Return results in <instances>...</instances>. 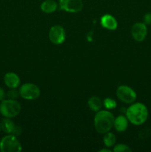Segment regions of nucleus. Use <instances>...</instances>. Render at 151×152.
<instances>
[{
  "label": "nucleus",
  "instance_id": "obj_1",
  "mask_svg": "<svg viewBox=\"0 0 151 152\" xmlns=\"http://www.w3.org/2000/svg\"><path fill=\"white\" fill-rule=\"evenodd\" d=\"M149 111L142 102H133L126 109L125 116L129 123L134 126H142L147 121Z\"/></svg>",
  "mask_w": 151,
  "mask_h": 152
},
{
  "label": "nucleus",
  "instance_id": "obj_2",
  "mask_svg": "<svg viewBox=\"0 0 151 152\" xmlns=\"http://www.w3.org/2000/svg\"><path fill=\"white\" fill-rule=\"evenodd\" d=\"M115 117L109 111L100 110L97 111L94 117V128L99 134H105L110 132L113 127Z\"/></svg>",
  "mask_w": 151,
  "mask_h": 152
},
{
  "label": "nucleus",
  "instance_id": "obj_3",
  "mask_svg": "<svg viewBox=\"0 0 151 152\" xmlns=\"http://www.w3.org/2000/svg\"><path fill=\"white\" fill-rule=\"evenodd\" d=\"M22 106L17 99H4L0 102V114L6 118H14L20 114Z\"/></svg>",
  "mask_w": 151,
  "mask_h": 152
},
{
  "label": "nucleus",
  "instance_id": "obj_4",
  "mask_svg": "<svg viewBox=\"0 0 151 152\" xmlns=\"http://www.w3.org/2000/svg\"><path fill=\"white\" fill-rule=\"evenodd\" d=\"M22 150V144L14 135L7 134L0 140V151L20 152Z\"/></svg>",
  "mask_w": 151,
  "mask_h": 152
},
{
  "label": "nucleus",
  "instance_id": "obj_5",
  "mask_svg": "<svg viewBox=\"0 0 151 152\" xmlns=\"http://www.w3.org/2000/svg\"><path fill=\"white\" fill-rule=\"evenodd\" d=\"M19 91L21 97L26 100H35L41 94L40 88L34 83H24L19 86Z\"/></svg>",
  "mask_w": 151,
  "mask_h": 152
},
{
  "label": "nucleus",
  "instance_id": "obj_6",
  "mask_svg": "<svg viewBox=\"0 0 151 152\" xmlns=\"http://www.w3.org/2000/svg\"><path fill=\"white\" fill-rule=\"evenodd\" d=\"M116 96L121 102L125 104H132L137 98L136 92L130 86L122 85L116 90Z\"/></svg>",
  "mask_w": 151,
  "mask_h": 152
},
{
  "label": "nucleus",
  "instance_id": "obj_7",
  "mask_svg": "<svg viewBox=\"0 0 151 152\" xmlns=\"http://www.w3.org/2000/svg\"><path fill=\"white\" fill-rule=\"evenodd\" d=\"M48 37L53 44L57 45L62 44L66 39V32L64 27L59 25L52 26L49 31Z\"/></svg>",
  "mask_w": 151,
  "mask_h": 152
},
{
  "label": "nucleus",
  "instance_id": "obj_8",
  "mask_svg": "<svg viewBox=\"0 0 151 152\" xmlns=\"http://www.w3.org/2000/svg\"><path fill=\"white\" fill-rule=\"evenodd\" d=\"M59 8L68 13H78L83 9L82 0H59Z\"/></svg>",
  "mask_w": 151,
  "mask_h": 152
},
{
  "label": "nucleus",
  "instance_id": "obj_9",
  "mask_svg": "<svg viewBox=\"0 0 151 152\" xmlns=\"http://www.w3.org/2000/svg\"><path fill=\"white\" fill-rule=\"evenodd\" d=\"M131 35L135 41L142 42L147 36V28L144 22H136L131 28Z\"/></svg>",
  "mask_w": 151,
  "mask_h": 152
},
{
  "label": "nucleus",
  "instance_id": "obj_10",
  "mask_svg": "<svg viewBox=\"0 0 151 152\" xmlns=\"http://www.w3.org/2000/svg\"><path fill=\"white\" fill-rule=\"evenodd\" d=\"M4 83L8 88H17L20 86V78L14 72H7L4 74Z\"/></svg>",
  "mask_w": 151,
  "mask_h": 152
},
{
  "label": "nucleus",
  "instance_id": "obj_11",
  "mask_svg": "<svg viewBox=\"0 0 151 152\" xmlns=\"http://www.w3.org/2000/svg\"><path fill=\"white\" fill-rule=\"evenodd\" d=\"M101 25L105 29L114 31L118 27V22L115 18L110 14H105L101 18Z\"/></svg>",
  "mask_w": 151,
  "mask_h": 152
},
{
  "label": "nucleus",
  "instance_id": "obj_12",
  "mask_svg": "<svg viewBox=\"0 0 151 152\" xmlns=\"http://www.w3.org/2000/svg\"><path fill=\"white\" fill-rule=\"evenodd\" d=\"M129 121L125 115H119L115 118L113 123V127L118 132H124L127 130L128 127Z\"/></svg>",
  "mask_w": 151,
  "mask_h": 152
},
{
  "label": "nucleus",
  "instance_id": "obj_13",
  "mask_svg": "<svg viewBox=\"0 0 151 152\" xmlns=\"http://www.w3.org/2000/svg\"><path fill=\"white\" fill-rule=\"evenodd\" d=\"M59 7V4L55 0H44L40 5V9L45 13H52Z\"/></svg>",
  "mask_w": 151,
  "mask_h": 152
},
{
  "label": "nucleus",
  "instance_id": "obj_14",
  "mask_svg": "<svg viewBox=\"0 0 151 152\" xmlns=\"http://www.w3.org/2000/svg\"><path fill=\"white\" fill-rule=\"evenodd\" d=\"M1 131L6 134H11L16 126L11 118H6V117H4V119L1 120Z\"/></svg>",
  "mask_w": 151,
  "mask_h": 152
},
{
  "label": "nucleus",
  "instance_id": "obj_15",
  "mask_svg": "<svg viewBox=\"0 0 151 152\" xmlns=\"http://www.w3.org/2000/svg\"><path fill=\"white\" fill-rule=\"evenodd\" d=\"M87 105L90 109L94 112L100 111L103 105V102L101 100L100 98L97 96H93L87 101Z\"/></svg>",
  "mask_w": 151,
  "mask_h": 152
},
{
  "label": "nucleus",
  "instance_id": "obj_16",
  "mask_svg": "<svg viewBox=\"0 0 151 152\" xmlns=\"http://www.w3.org/2000/svg\"><path fill=\"white\" fill-rule=\"evenodd\" d=\"M103 142L105 146L107 147V148L113 147L115 145V142H116V137L112 132H107L104 135Z\"/></svg>",
  "mask_w": 151,
  "mask_h": 152
},
{
  "label": "nucleus",
  "instance_id": "obj_17",
  "mask_svg": "<svg viewBox=\"0 0 151 152\" xmlns=\"http://www.w3.org/2000/svg\"><path fill=\"white\" fill-rule=\"evenodd\" d=\"M113 151L114 152H131L132 149L126 144L118 143L114 145Z\"/></svg>",
  "mask_w": 151,
  "mask_h": 152
},
{
  "label": "nucleus",
  "instance_id": "obj_18",
  "mask_svg": "<svg viewBox=\"0 0 151 152\" xmlns=\"http://www.w3.org/2000/svg\"><path fill=\"white\" fill-rule=\"evenodd\" d=\"M103 105L105 106V108L107 110H112L116 107L117 103L115 102V100H114L113 99H111V98H106V99H104L103 101Z\"/></svg>",
  "mask_w": 151,
  "mask_h": 152
},
{
  "label": "nucleus",
  "instance_id": "obj_19",
  "mask_svg": "<svg viewBox=\"0 0 151 152\" xmlns=\"http://www.w3.org/2000/svg\"><path fill=\"white\" fill-rule=\"evenodd\" d=\"M20 96L19 91L17 88H9L6 92V98L10 99H17Z\"/></svg>",
  "mask_w": 151,
  "mask_h": 152
},
{
  "label": "nucleus",
  "instance_id": "obj_20",
  "mask_svg": "<svg viewBox=\"0 0 151 152\" xmlns=\"http://www.w3.org/2000/svg\"><path fill=\"white\" fill-rule=\"evenodd\" d=\"M143 22L146 25H151V13H145L143 17Z\"/></svg>",
  "mask_w": 151,
  "mask_h": 152
},
{
  "label": "nucleus",
  "instance_id": "obj_21",
  "mask_svg": "<svg viewBox=\"0 0 151 152\" xmlns=\"http://www.w3.org/2000/svg\"><path fill=\"white\" fill-rule=\"evenodd\" d=\"M22 127L16 125V127H15V129H14V130H13V133H12L11 134L14 135V136H16V137H19L22 134Z\"/></svg>",
  "mask_w": 151,
  "mask_h": 152
},
{
  "label": "nucleus",
  "instance_id": "obj_22",
  "mask_svg": "<svg viewBox=\"0 0 151 152\" xmlns=\"http://www.w3.org/2000/svg\"><path fill=\"white\" fill-rule=\"evenodd\" d=\"M6 99V91L4 88L0 87V101L4 100Z\"/></svg>",
  "mask_w": 151,
  "mask_h": 152
},
{
  "label": "nucleus",
  "instance_id": "obj_23",
  "mask_svg": "<svg viewBox=\"0 0 151 152\" xmlns=\"http://www.w3.org/2000/svg\"><path fill=\"white\" fill-rule=\"evenodd\" d=\"M102 148V149H100L99 150V151H100V152H111L112 151V150L111 149H110V148Z\"/></svg>",
  "mask_w": 151,
  "mask_h": 152
},
{
  "label": "nucleus",
  "instance_id": "obj_24",
  "mask_svg": "<svg viewBox=\"0 0 151 152\" xmlns=\"http://www.w3.org/2000/svg\"><path fill=\"white\" fill-rule=\"evenodd\" d=\"M1 132V121H0V132Z\"/></svg>",
  "mask_w": 151,
  "mask_h": 152
}]
</instances>
